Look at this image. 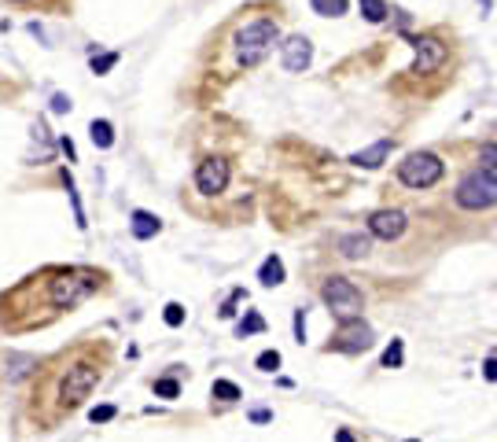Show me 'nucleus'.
I'll list each match as a JSON object with an SVG mask.
<instances>
[{"label": "nucleus", "instance_id": "nucleus-1", "mask_svg": "<svg viewBox=\"0 0 497 442\" xmlns=\"http://www.w3.org/2000/svg\"><path fill=\"white\" fill-rule=\"evenodd\" d=\"M103 280L107 277L89 266H48L0 295V328L4 332L45 328L59 314H70L89 295H96Z\"/></svg>", "mask_w": 497, "mask_h": 442}, {"label": "nucleus", "instance_id": "nucleus-2", "mask_svg": "<svg viewBox=\"0 0 497 442\" xmlns=\"http://www.w3.org/2000/svg\"><path fill=\"white\" fill-rule=\"evenodd\" d=\"M107 358H111V350L103 343L85 340V343H74L70 350H59L56 358L41 361L33 372L37 387L30 395L33 417L41 420L48 432L59 427V420L70 417L74 409H82L85 398L100 387Z\"/></svg>", "mask_w": 497, "mask_h": 442}, {"label": "nucleus", "instance_id": "nucleus-3", "mask_svg": "<svg viewBox=\"0 0 497 442\" xmlns=\"http://www.w3.org/2000/svg\"><path fill=\"white\" fill-rule=\"evenodd\" d=\"M280 41V26L273 19H254L236 33V63L240 67H258L261 59Z\"/></svg>", "mask_w": 497, "mask_h": 442}, {"label": "nucleus", "instance_id": "nucleus-4", "mask_svg": "<svg viewBox=\"0 0 497 442\" xmlns=\"http://www.w3.org/2000/svg\"><path fill=\"white\" fill-rule=\"evenodd\" d=\"M442 170H446V166H442V159L431 155V151H413V155H405V162H398V177H402V185H409V188L438 185Z\"/></svg>", "mask_w": 497, "mask_h": 442}, {"label": "nucleus", "instance_id": "nucleus-5", "mask_svg": "<svg viewBox=\"0 0 497 442\" xmlns=\"http://www.w3.org/2000/svg\"><path fill=\"white\" fill-rule=\"evenodd\" d=\"M321 298H324V306H328L339 321L361 317V291H358L346 277H328V280H324Z\"/></svg>", "mask_w": 497, "mask_h": 442}, {"label": "nucleus", "instance_id": "nucleus-6", "mask_svg": "<svg viewBox=\"0 0 497 442\" xmlns=\"http://www.w3.org/2000/svg\"><path fill=\"white\" fill-rule=\"evenodd\" d=\"M457 203H461L464 211H487V206L497 203V185L475 170V174H468L461 185H457Z\"/></svg>", "mask_w": 497, "mask_h": 442}, {"label": "nucleus", "instance_id": "nucleus-7", "mask_svg": "<svg viewBox=\"0 0 497 442\" xmlns=\"http://www.w3.org/2000/svg\"><path fill=\"white\" fill-rule=\"evenodd\" d=\"M229 159H221V155H211V159L199 162V170H195V188L203 192V196H221V192L229 188Z\"/></svg>", "mask_w": 497, "mask_h": 442}, {"label": "nucleus", "instance_id": "nucleus-8", "mask_svg": "<svg viewBox=\"0 0 497 442\" xmlns=\"http://www.w3.org/2000/svg\"><path fill=\"white\" fill-rule=\"evenodd\" d=\"M413 48H416V63H413V74H435L442 63H446V45L431 33L413 37Z\"/></svg>", "mask_w": 497, "mask_h": 442}, {"label": "nucleus", "instance_id": "nucleus-9", "mask_svg": "<svg viewBox=\"0 0 497 442\" xmlns=\"http://www.w3.org/2000/svg\"><path fill=\"white\" fill-rule=\"evenodd\" d=\"M332 346L339 350V354H361V350L372 346V328H369V324H361L358 317L343 321V328H339V335L332 340Z\"/></svg>", "mask_w": 497, "mask_h": 442}, {"label": "nucleus", "instance_id": "nucleus-10", "mask_svg": "<svg viewBox=\"0 0 497 442\" xmlns=\"http://www.w3.org/2000/svg\"><path fill=\"white\" fill-rule=\"evenodd\" d=\"M280 56H284V67L291 74H303L309 67V59H313L309 37H287V41L280 45Z\"/></svg>", "mask_w": 497, "mask_h": 442}, {"label": "nucleus", "instance_id": "nucleus-11", "mask_svg": "<svg viewBox=\"0 0 497 442\" xmlns=\"http://www.w3.org/2000/svg\"><path fill=\"white\" fill-rule=\"evenodd\" d=\"M369 232L376 240H398L402 232H405V214L402 211H376L372 218H369Z\"/></svg>", "mask_w": 497, "mask_h": 442}, {"label": "nucleus", "instance_id": "nucleus-12", "mask_svg": "<svg viewBox=\"0 0 497 442\" xmlns=\"http://www.w3.org/2000/svg\"><path fill=\"white\" fill-rule=\"evenodd\" d=\"M390 148H395V140H387V137H383V140H376L372 148H365V151H358V155H350V162H354V166H365V170H376V166L390 155Z\"/></svg>", "mask_w": 497, "mask_h": 442}, {"label": "nucleus", "instance_id": "nucleus-13", "mask_svg": "<svg viewBox=\"0 0 497 442\" xmlns=\"http://www.w3.org/2000/svg\"><path fill=\"white\" fill-rule=\"evenodd\" d=\"M129 229H133L137 240H151L155 232L162 229V221L155 218V214H148V211H133V218H129Z\"/></svg>", "mask_w": 497, "mask_h": 442}, {"label": "nucleus", "instance_id": "nucleus-14", "mask_svg": "<svg viewBox=\"0 0 497 442\" xmlns=\"http://www.w3.org/2000/svg\"><path fill=\"white\" fill-rule=\"evenodd\" d=\"M258 280L266 284V288H277V284H284V262L277 254H269L266 262H261V269H258Z\"/></svg>", "mask_w": 497, "mask_h": 442}, {"label": "nucleus", "instance_id": "nucleus-15", "mask_svg": "<svg viewBox=\"0 0 497 442\" xmlns=\"http://www.w3.org/2000/svg\"><path fill=\"white\" fill-rule=\"evenodd\" d=\"M369 247H372V240L361 236V232H350V236L339 240V251H343L346 258H365V254H369Z\"/></svg>", "mask_w": 497, "mask_h": 442}, {"label": "nucleus", "instance_id": "nucleus-16", "mask_svg": "<svg viewBox=\"0 0 497 442\" xmlns=\"http://www.w3.org/2000/svg\"><path fill=\"white\" fill-rule=\"evenodd\" d=\"M89 140H93L96 148H111L114 144V125L107 119H93V125H89Z\"/></svg>", "mask_w": 497, "mask_h": 442}, {"label": "nucleus", "instance_id": "nucleus-17", "mask_svg": "<svg viewBox=\"0 0 497 442\" xmlns=\"http://www.w3.org/2000/svg\"><path fill=\"white\" fill-rule=\"evenodd\" d=\"M479 174L490 177L497 185V144H482L479 148Z\"/></svg>", "mask_w": 497, "mask_h": 442}, {"label": "nucleus", "instance_id": "nucleus-18", "mask_svg": "<svg viewBox=\"0 0 497 442\" xmlns=\"http://www.w3.org/2000/svg\"><path fill=\"white\" fill-rule=\"evenodd\" d=\"M313 4V11H317V15H346V8H350V0H309Z\"/></svg>", "mask_w": 497, "mask_h": 442}, {"label": "nucleus", "instance_id": "nucleus-19", "mask_svg": "<svg viewBox=\"0 0 497 442\" xmlns=\"http://www.w3.org/2000/svg\"><path fill=\"white\" fill-rule=\"evenodd\" d=\"M361 15L369 22H383L390 15V8L383 4V0H361Z\"/></svg>", "mask_w": 497, "mask_h": 442}, {"label": "nucleus", "instance_id": "nucleus-20", "mask_svg": "<svg viewBox=\"0 0 497 442\" xmlns=\"http://www.w3.org/2000/svg\"><path fill=\"white\" fill-rule=\"evenodd\" d=\"M261 328H266V321H261V317L254 314V310H251V314H247V317L236 324V335L243 340V335H254V332H261Z\"/></svg>", "mask_w": 497, "mask_h": 442}, {"label": "nucleus", "instance_id": "nucleus-21", "mask_svg": "<svg viewBox=\"0 0 497 442\" xmlns=\"http://www.w3.org/2000/svg\"><path fill=\"white\" fill-rule=\"evenodd\" d=\"M214 398H221V402H236V398H240V387L232 383V380H214Z\"/></svg>", "mask_w": 497, "mask_h": 442}, {"label": "nucleus", "instance_id": "nucleus-22", "mask_svg": "<svg viewBox=\"0 0 497 442\" xmlns=\"http://www.w3.org/2000/svg\"><path fill=\"white\" fill-rule=\"evenodd\" d=\"M402 365V340H390V346L383 350V369H398Z\"/></svg>", "mask_w": 497, "mask_h": 442}, {"label": "nucleus", "instance_id": "nucleus-23", "mask_svg": "<svg viewBox=\"0 0 497 442\" xmlns=\"http://www.w3.org/2000/svg\"><path fill=\"white\" fill-rule=\"evenodd\" d=\"M254 365H258L261 372H277V369H280V354H277V350H266V354H258Z\"/></svg>", "mask_w": 497, "mask_h": 442}, {"label": "nucleus", "instance_id": "nucleus-24", "mask_svg": "<svg viewBox=\"0 0 497 442\" xmlns=\"http://www.w3.org/2000/svg\"><path fill=\"white\" fill-rule=\"evenodd\" d=\"M162 317H166L169 328H181V324H185V306H181V303H169Z\"/></svg>", "mask_w": 497, "mask_h": 442}, {"label": "nucleus", "instance_id": "nucleus-25", "mask_svg": "<svg viewBox=\"0 0 497 442\" xmlns=\"http://www.w3.org/2000/svg\"><path fill=\"white\" fill-rule=\"evenodd\" d=\"M155 395H159V398H177L181 383L177 380H155Z\"/></svg>", "mask_w": 497, "mask_h": 442}, {"label": "nucleus", "instance_id": "nucleus-26", "mask_svg": "<svg viewBox=\"0 0 497 442\" xmlns=\"http://www.w3.org/2000/svg\"><path fill=\"white\" fill-rule=\"evenodd\" d=\"M114 63H118V52H107V56H100V59H93V74H107Z\"/></svg>", "mask_w": 497, "mask_h": 442}, {"label": "nucleus", "instance_id": "nucleus-27", "mask_svg": "<svg viewBox=\"0 0 497 442\" xmlns=\"http://www.w3.org/2000/svg\"><path fill=\"white\" fill-rule=\"evenodd\" d=\"M89 417H93V424H107V420H114V406H96Z\"/></svg>", "mask_w": 497, "mask_h": 442}, {"label": "nucleus", "instance_id": "nucleus-28", "mask_svg": "<svg viewBox=\"0 0 497 442\" xmlns=\"http://www.w3.org/2000/svg\"><path fill=\"white\" fill-rule=\"evenodd\" d=\"M52 111H56V114H67V111H70V96L56 93V96H52Z\"/></svg>", "mask_w": 497, "mask_h": 442}, {"label": "nucleus", "instance_id": "nucleus-29", "mask_svg": "<svg viewBox=\"0 0 497 442\" xmlns=\"http://www.w3.org/2000/svg\"><path fill=\"white\" fill-rule=\"evenodd\" d=\"M295 335H298V343L306 340V310H295Z\"/></svg>", "mask_w": 497, "mask_h": 442}, {"label": "nucleus", "instance_id": "nucleus-30", "mask_svg": "<svg viewBox=\"0 0 497 442\" xmlns=\"http://www.w3.org/2000/svg\"><path fill=\"white\" fill-rule=\"evenodd\" d=\"M482 376H487L490 383H497V358H487V365H482Z\"/></svg>", "mask_w": 497, "mask_h": 442}, {"label": "nucleus", "instance_id": "nucleus-31", "mask_svg": "<svg viewBox=\"0 0 497 442\" xmlns=\"http://www.w3.org/2000/svg\"><path fill=\"white\" fill-rule=\"evenodd\" d=\"M251 420H254V424H266V420H273V413H269V409H254Z\"/></svg>", "mask_w": 497, "mask_h": 442}, {"label": "nucleus", "instance_id": "nucleus-32", "mask_svg": "<svg viewBox=\"0 0 497 442\" xmlns=\"http://www.w3.org/2000/svg\"><path fill=\"white\" fill-rule=\"evenodd\" d=\"M335 442H354V435H350V432H339V435H335Z\"/></svg>", "mask_w": 497, "mask_h": 442}, {"label": "nucleus", "instance_id": "nucleus-33", "mask_svg": "<svg viewBox=\"0 0 497 442\" xmlns=\"http://www.w3.org/2000/svg\"><path fill=\"white\" fill-rule=\"evenodd\" d=\"M8 4H37V0H8Z\"/></svg>", "mask_w": 497, "mask_h": 442}, {"label": "nucleus", "instance_id": "nucleus-34", "mask_svg": "<svg viewBox=\"0 0 497 442\" xmlns=\"http://www.w3.org/2000/svg\"><path fill=\"white\" fill-rule=\"evenodd\" d=\"M409 442H416V439H409Z\"/></svg>", "mask_w": 497, "mask_h": 442}]
</instances>
